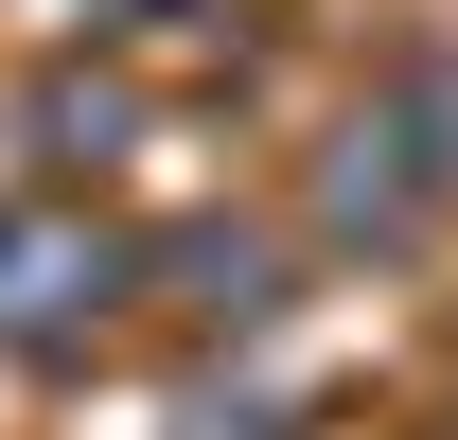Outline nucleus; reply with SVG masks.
Segmentation results:
<instances>
[{
  "instance_id": "nucleus-1",
  "label": "nucleus",
  "mask_w": 458,
  "mask_h": 440,
  "mask_svg": "<svg viewBox=\"0 0 458 440\" xmlns=\"http://www.w3.org/2000/svg\"><path fill=\"white\" fill-rule=\"evenodd\" d=\"M71 317H106V247L71 212H0V334H71Z\"/></svg>"
}]
</instances>
